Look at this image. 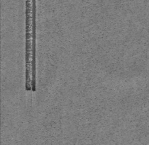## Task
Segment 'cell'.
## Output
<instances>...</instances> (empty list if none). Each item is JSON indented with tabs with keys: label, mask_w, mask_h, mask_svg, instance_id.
I'll return each mask as SVG.
<instances>
[{
	"label": "cell",
	"mask_w": 149,
	"mask_h": 145,
	"mask_svg": "<svg viewBox=\"0 0 149 145\" xmlns=\"http://www.w3.org/2000/svg\"><path fill=\"white\" fill-rule=\"evenodd\" d=\"M32 1H26V89L32 90Z\"/></svg>",
	"instance_id": "obj_1"
}]
</instances>
